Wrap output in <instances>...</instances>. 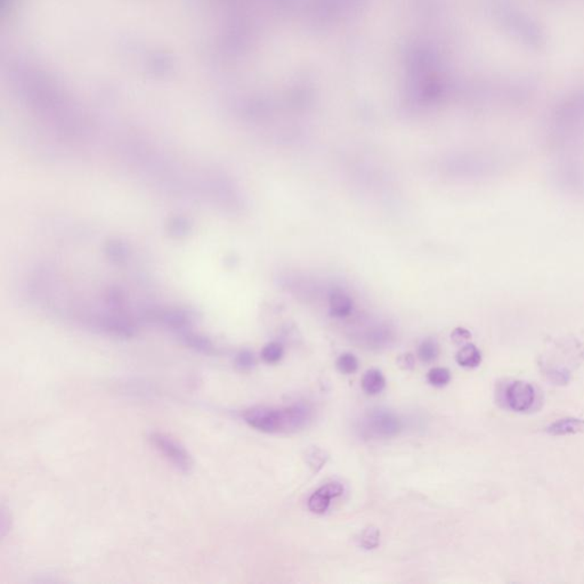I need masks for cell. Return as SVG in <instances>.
Wrapping results in <instances>:
<instances>
[{
  "label": "cell",
  "instance_id": "cell-7",
  "mask_svg": "<svg viewBox=\"0 0 584 584\" xmlns=\"http://www.w3.org/2000/svg\"><path fill=\"white\" fill-rule=\"evenodd\" d=\"M546 433L552 436H565L584 433V420L578 418H563L556 420L546 427Z\"/></svg>",
  "mask_w": 584,
  "mask_h": 584
},
{
  "label": "cell",
  "instance_id": "cell-4",
  "mask_svg": "<svg viewBox=\"0 0 584 584\" xmlns=\"http://www.w3.org/2000/svg\"><path fill=\"white\" fill-rule=\"evenodd\" d=\"M505 403L515 412H526L533 406L535 401L534 387L529 382H513L505 391Z\"/></svg>",
  "mask_w": 584,
  "mask_h": 584
},
{
  "label": "cell",
  "instance_id": "cell-17",
  "mask_svg": "<svg viewBox=\"0 0 584 584\" xmlns=\"http://www.w3.org/2000/svg\"><path fill=\"white\" fill-rule=\"evenodd\" d=\"M326 459H328V457H326V453L320 449L311 450V452L309 453V457H307L309 466H311V468H314L315 471L324 467V464H326Z\"/></svg>",
  "mask_w": 584,
  "mask_h": 584
},
{
  "label": "cell",
  "instance_id": "cell-19",
  "mask_svg": "<svg viewBox=\"0 0 584 584\" xmlns=\"http://www.w3.org/2000/svg\"><path fill=\"white\" fill-rule=\"evenodd\" d=\"M397 365L399 367H402L403 370H412V369H414V365H416V358L410 353L403 354L397 358Z\"/></svg>",
  "mask_w": 584,
  "mask_h": 584
},
{
  "label": "cell",
  "instance_id": "cell-12",
  "mask_svg": "<svg viewBox=\"0 0 584 584\" xmlns=\"http://www.w3.org/2000/svg\"><path fill=\"white\" fill-rule=\"evenodd\" d=\"M358 365H358L357 357L352 353L341 354L338 357L337 362H336L338 371L343 373V374H346V376L355 373L358 370Z\"/></svg>",
  "mask_w": 584,
  "mask_h": 584
},
{
  "label": "cell",
  "instance_id": "cell-1",
  "mask_svg": "<svg viewBox=\"0 0 584 584\" xmlns=\"http://www.w3.org/2000/svg\"><path fill=\"white\" fill-rule=\"evenodd\" d=\"M311 416V408L304 403L285 408L255 406L242 413V418L250 427L268 434L299 432L309 426Z\"/></svg>",
  "mask_w": 584,
  "mask_h": 584
},
{
  "label": "cell",
  "instance_id": "cell-6",
  "mask_svg": "<svg viewBox=\"0 0 584 584\" xmlns=\"http://www.w3.org/2000/svg\"><path fill=\"white\" fill-rule=\"evenodd\" d=\"M354 309V302L346 291L340 288L332 289L329 294V313L336 319L350 316Z\"/></svg>",
  "mask_w": 584,
  "mask_h": 584
},
{
  "label": "cell",
  "instance_id": "cell-15",
  "mask_svg": "<svg viewBox=\"0 0 584 584\" xmlns=\"http://www.w3.org/2000/svg\"><path fill=\"white\" fill-rule=\"evenodd\" d=\"M234 365L238 370L244 372L253 370L256 365L255 354L249 350H241L235 357Z\"/></svg>",
  "mask_w": 584,
  "mask_h": 584
},
{
  "label": "cell",
  "instance_id": "cell-3",
  "mask_svg": "<svg viewBox=\"0 0 584 584\" xmlns=\"http://www.w3.org/2000/svg\"><path fill=\"white\" fill-rule=\"evenodd\" d=\"M363 427L365 434L370 437L391 438L402 430V421L393 412L377 408L365 417Z\"/></svg>",
  "mask_w": 584,
  "mask_h": 584
},
{
  "label": "cell",
  "instance_id": "cell-9",
  "mask_svg": "<svg viewBox=\"0 0 584 584\" xmlns=\"http://www.w3.org/2000/svg\"><path fill=\"white\" fill-rule=\"evenodd\" d=\"M455 358L460 367L475 369L481 363V353L475 345L467 344L459 350Z\"/></svg>",
  "mask_w": 584,
  "mask_h": 584
},
{
  "label": "cell",
  "instance_id": "cell-14",
  "mask_svg": "<svg viewBox=\"0 0 584 584\" xmlns=\"http://www.w3.org/2000/svg\"><path fill=\"white\" fill-rule=\"evenodd\" d=\"M360 542L365 549H376L380 543V531L374 526L367 527L365 531L362 532Z\"/></svg>",
  "mask_w": 584,
  "mask_h": 584
},
{
  "label": "cell",
  "instance_id": "cell-2",
  "mask_svg": "<svg viewBox=\"0 0 584 584\" xmlns=\"http://www.w3.org/2000/svg\"><path fill=\"white\" fill-rule=\"evenodd\" d=\"M151 444L156 447L159 453L165 457L173 467L182 473H188L192 468L191 455L188 454L184 447L173 440L171 436L162 433L153 432L149 436Z\"/></svg>",
  "mask_w": 584,
  "mask_h": 584
},
{
  "label": "cell",
  "instance_id": "cell-8",
  "mask_svg": "<svg viewBox=\"0 0 584 584\" xmlns=\"http://www.w3.org/2000/svg\"><path fill=\"white\" fill-rule=\"evenodd\" d=\"M361 385L365 394L374 396L385 389L386 379L382 371L378 369H370L362 378Z\"/></svg>",
  "mask_w": 584,
  "mask_h": 584
},
{
  "label": "cell",
  "instance_id": "cell-20",
  "mask_svg": "<svg viewBox=\"0 0 584 584\" xmlns=\"http://www.w3.org/2000/svg\"><path fill=\"white\" fill-rule=\"evenodd\" d=\"M470 338H471V333L464 328H457L451 333V339L454 341L455 344H462L464 341L469 340Z\"/></svg>",
  "mask_w": 584,
  "mask_h": 584
},
{
  "label": "cell",
  "instance_id": "cell-11",
  "mask_svg": "<svg viewBox=\"0 0 584 584\" xmlns=\"http://www.w3.org/2000/svg\"><path fill=\"white\" fill-rule=\"evenodd\" d=\"M283 355H285V347L277 341H272V343L265 345L264 348L260 352L261 360L268 365L279 363Z\"/></svg>",
  "mask_w": 584,
  "mask_h": 584
},
{
  "label": "cell",
  "instance_id": "cell-10",
  "mask_svg": "<svg viewBox=\"0 0 584 584\" xmlns=\"http://www.w3.org/2000/svg\"><path fill=\"white\" fill-rule=\"evenodd\" d=\"M417 355L420 361L430 365L437 360L440 356V345L434 338H426L420 343L418 347Z\"/></svg>",
  "mask_w": 584,
  "mask_h": 584
},
{
  "label": "cell",
  "instance_id": "cell-13",
  "mask_svg": "<svg viewBox=\"0 0 584 584\" xmlns=\"http://www.w3.org/2000/svg\"><path fill=\"white\" fill-rule=\"evenodd\" d=\"M427 380L434 387H445L451 382V372L447 367H434L427 374Z\"/></svg>",
  "mask_w": 584,
  "mask_h": 584
},
{
  "label": "cell",
  "instance_id": "cell-18",
  "mask_svg": "<svg viewBox=\"0 0 584 584\" xmlns=\"http://www.w3.org/2000/svg\"><path fill=\"white\" fill-rule=\"evenodd\" d=\"M186 341H188L190 346L193 347V348H197L200 352L210 353L212 350V344L201 337H195V336L190 335L186 337Z\"/></svg>",
  "mask_w": 584,
  "mask_h": 584
},
{
  "label": "cell",
  "instance_id": "cell-5",
  "mask_svg": "<svg viewBox=\"0 0 584 584\" xmlns=\"http://www.w3.org/2000/svg\"><path fill=\"white\" fill-rule=\"evenodd\" d=\"M343 494H344V486L340 483L338 481L328 483L311 494L309 499V509L314 514H324L329 509L331 500Z\"/></svg>",
  "mask_w": 584,
  "mask_h": 584
},
{
  "label": "cell",
  "instance_id": "cell-16",
  "mask_svg": "<svg viewBox=\"0 0 584 584\" xmlns=\"http://www.w3.org/2000/svg\"><path fill=\"white\" fill-rule=\"evenodd\" d=\"M546 377L555 385H567L571 380V372L563 367H551L546 371Z\"/></svg>",
  "mask_w": 584,
  "mask_h": 584
}]
</instances>
